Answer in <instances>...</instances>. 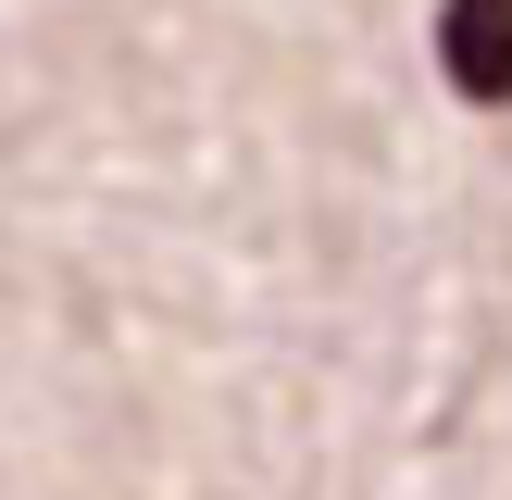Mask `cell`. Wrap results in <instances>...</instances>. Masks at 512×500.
<instances>
[{
    "instance_id": "1",
    "label": "cell",
    "mask_w": 512,
    "mask_h": 500,
    "mask_svg": "<svg viewBox=\"0 0 512 500\" xmlns=\"http://www.w3.org/2000/svg\"><path fill=\"white\" fill-rule=\"evenodd\" d=\"M438 63L463 100H512V0H438Z\"/></svg>"
}]
</instances>
